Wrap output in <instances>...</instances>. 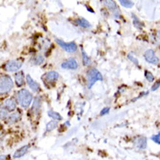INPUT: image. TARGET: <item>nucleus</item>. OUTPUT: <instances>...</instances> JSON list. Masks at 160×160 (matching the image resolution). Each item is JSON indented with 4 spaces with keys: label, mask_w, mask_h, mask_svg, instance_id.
Masks as SVG:
<instances>
[{
    "label": "nucleus",
    "mask_w": 160,
    "mask_h": 160,
    "mask_svg": "<svg viewBox=\"0 0 160 160\" xmlns=\"http://www.w3.org/2000/svg\"><path fill=\"white\" fill-rule=\"evenodd\" d=\"M61 68L63 69L75 70L78 68V63L74 59H69V60L61 63Z\"/></svg>",
    "instance_id": "obj_8"
},
{
    "label": "nucleus",
    "mask_w": 160,
    "mask_h": 160,
    "mask_svg": "<svg viewBox=\"0 0 160 160\" xmlns=\"http://www.w3.org/2000/svg\"><path fill=\"white\" fill-rule=\"evenodd\" d=\"M2 105L8 110L9 112L10 111H14L16 109V108H17V103H16V102L12 98H9V99L5 100L4 102V103L2 104Z\"/></svg>",
    "instance_id": "obj_9"
},
{
    "label": "nucleus",
    "mask_w": 160,
    "mask_h": 160,
    "mask_svg": "<svg viewBox=\"0 0 160 160\" xmlns=\"http://www.w3.org/2000/svg\"><path fill=\"white\" fill-rule=\"evenodd\" d=\"M26 82H27L28 86L30 87L31 89L33 91V92H39V89H40L39 88V83H37L35 81H33V79L32 78L29 74L26 75Z\"/></svg>",
    "instance_id": "obj_10"
},
{
    "label": "nucleus",
    "mask_w": 160,
    "mask_h": 160,
    "mask_svg": "<svg viewBox=\"0 0 160 160\" xmlns=\"http://www.w3.org/2000/svg\"><path fill=\"white\" fill-rule=\"evenodd\" d=\"M21 117V114L19 111H16V112L12 113V115H9L8 117L6 118V122L8 124H12V123H15L17 122Z\"/></svg>",
    "instance_id": "obj_13"
},
{
    "label": "nucleus",
    "mask_w": 160,
    "mask_h": 160,
    "mask_svg": "<svg viewBox=\"0 0 160 160\" xmlns=\"http://www.w3.org/2000/svg\"><path fill=\"white\" fill-rule=\"evenodd\" d=\"M109 112V108H104L102 111H101V113H100V115L101 116H104V115H106V114H108V113Z\"/></svg>",
    "instance_id": "obj_28"
},
{
    "label": "nucleus",
    "mask_w": 160,
    "mask_h": 160,
    "mask_svg": "<svg viewBox=\"0 0 160 160\" xmlns=\"http://www.w3.org/2000/svg\"><path fill=\"white\" fill-rule=\"evenodd\" d=\"M136 147L139 149V150H143L145 149L147 146V139L146 138H143V137H140L136 139V141L134 142Z\"/></svg>",
    "instance_id": "obj_11"
},
{
    "label": "nucleus",
    "mask_w": 160,
    "mask_h": 160,
    "mask_svg": "<svg viewBox=\"0 0 160 160\" xmlns=\"http://www.w3.org/2000/svg\"><path fill=\"white\" fill-rule=\"evenodd\" d=\"M128 59H129L130 61H132V62H133V63H134L135 65L137 66V67H138L139 62H138V59H136V58L132 56L131 54H129V55H128Z\"/></svg>",
    "instance_id": "obj_26"
},
{
    "label": "nucleus",
    "mask_w": 160,
    "mask_h": 160,
    "mask_svg": "<svg viewBox=\"0 0 160 160\" xmlns=\"http://www.w3.org/2000/svg\"><path fill=\"white\" fill-rule=\"evenodd\" d=\"M58 126V122L57 120H52V121L49 122L47 124V131H51V130H54Z\"/></svg>",
    "instance_id": "obj_22"
},
{
    "label": "nucleus",
    "mask_w": 160,
    "mask_h": 160,
    "mask_svg": "<svg viewBox=\"0 0 160 160\" xmlns=\"http://www.w3.org/2000/svg\"><path fill=\"white\" fill-rule=\"evenodd\" d=\"M82 61H83V65L84 66H88L90 64V60H89V58L88 57V55L86 54V52H84L83 50H82Z\"/></svg>",
    "instance_id": "obj_24"
},
{
    "label": "nucleus",
    "mask_w": 160,
    "mask_h": 160,
    "mask_svg": "<svg viewBox=\"0 0 160 160\" xmlns=\"http://www.w3.org/2000/svg\"><path fill=\"white\" fill-rule=\"evenodd\" d=\"M88 77V88H91L95 82L98 81H102V76L99 71L95 68H90L87 72Z\"/></svg>",
    "instance_id": "obj_3"
},
{
    "label": "nucleus",
    "mask_w": 160,
    "mask_h": 160,
    "mask_svg": "<svg viewBox=\"0 0 160 160\" xmlns=\"http://www.w3.org/2000/svg\"><path fill=\"white\" fill-rule=\"evenodd\" d=\"M58 78H59V74L55 71H50V72H48L45 74V76H44L46 82H55Z\"/></svg>",
    "instance_id": "obj_12"
},
{
    "label": "nucleus",
    "mask_w": 160,
    "mask_h": 160,
    "mask_svg": "<svg viewBox=\"0 0 160 160\" xmlns=\"http://www.w3.org/2000/svg\"><path fill=\"white\" fill-rule=\"evenodd\" d=\"M159 84H160L159 82H155V84H154V85L152 86V91L157 90V89H158V88H159Z\"/></svg>",
    "instance_id": "obj_29"
},
{
    "label": "nucleus",
    "mask_w": 160,
    "mask_h": 160,
    "mask_svg": "<svg viewBox=\"0 0 160 160\" xmlns=\"http://www.w3.org/2000/svg\"><path fill=\"white\" fill-rule=\"evenodd\" d=\"M44 57L41 55V54H37V55H35L32 60H31V62L33 64V65H41L42 63L44 62Z\"/></svg>",
    "instance_id": "obj_17"
},
{
    "label": "nucleus",
    "mask_w": 160,
    "mask_h": 160,
    "mask_svg": "<svg viewBox=\"0 0 160 160\" xmlns=\"http://www.w3.org/2000/svg\"><path fill=\"white\" fill-rule=\"evenodd\" d=\"M119 2L123 7H126V8H131L134 5L131 0H119Z\"/></svg>",
    "instance_id": "obj_23"
},
{
    "label": "nucleus",
    "mask_w": 160,
    "mask_h": 160,
    "mask_svg": "<svg viewBox=\"0 0 160 160\" xmlns=\"http://www.w3.org/2000/svg\"><path fill=\"white\" fill-rule=\"evenodd\" d=\"M144 76H145V78L147 79L148 82H152L154 81V76H153V74H152L150 71L145 70V71H144Z\"/></svg>",
    "instance_id": "obj_25"
},
{
    "label": "nucleus",
    "mask_w": 160,
    "mask_h": 160,
    "mask_svg": "<svg viewBox=\"0 0 160 160\" xmlns=\"http://www.w3.org/2000/svg\"><path fill=\"white\" fill-rule=\"evenodd\" d=\"M29 145H25V146H23L20 149H18L17 150L15 153L13 154V158H15V159H17V158H20L23 156H25V154H26V152H28V150H29Z\"/></svg>",
    "instance_id": "obj_14"
},
{
    "label": "nucleus",
    "mask_w": 160,
    "mask_h": 160,
    "mask_svg": "<svg viewBox=\"0 0 160 160\" xmlns=\"http://www.w3.org/2000/svg\"><path fill=\"white\" fill-rule=\"evenodd\" d=\"M143 57H144L145 61H147V62H149V63H151V64L157 65V64H158V62H159L158 58L156 56L155 52H154L152 49H149V50H147L146 52H144Z\"/></svg>",
    "instance_id": "obj_7"
},
{
    "label": "nucleus",
    "mask_w": 160,
    "mask_h": 160,
    "mask_svg": "<svg viewBox=\"0 0 160 160\" xmlns=\"http://www.w3.org/2000/svg\"><path fill=\"white\" fill-rule=\"evenodd\" d=\"M101 2L102 3V4L106 8L109 10V11H111L114 13L115 17L122 18L121 15H120V12L117 8V4H116V2L114 0H101Z\"/></svg>",
    "instance_id": "obj_5"
},
{
    "label": "nucleus",
    "mask_w": 160,
    "mask_h": 160,
    "mask_svg": "<svg viewBox=\"0 0 160 160\" xmlns=\"http://www.w3.org/2000/svg\"><path fill=\"white\" fill-rule=\"evenodd\" d=\"M22 65H23V61L13 60V61H7L3 68L6 72H16V71L21 68Z\"/></svg>",
    "instance_id": "obj_4"
},
{
    "label": "nucleus",
    "mask_w": 160,
    "mask_h": 160,
    "mask_svg": "<svg viewBox=\"0 0 160 160\" xmlns=\"http://www.w3.org/2000/svg\"><path fill=\"white\" fill-rule=\"evenodd\" d=\"M8 116L9 111L1 104L0 105V119L1 120H6V118L8 117Z\"/></svg>",
    "instance_id": "obj_19"
},
{
    "label": "nucleus",
    "mask_w": 160,
    "mask_h": 160,
    "mask_svg": "<svg viewBox=\"0 0 160 160\" xmlns=\"http://www.w3.org/2000/svg\"><path fill=\"white\" fill-rule=\"evenodd\" d=\"M5 158H6V156H3V155H2V156H0V159H5Z\"/></svg>",
    "instance_id": "obj_30"
},
{
    "label": "nucleus",
    "mask_w": 160,
    "mask_h": 160,
    "mask_svg": "<svg viewBox=\"0 0 160 160\" xmlns=\"http://www.w3.org/2000/svg\"><path fill=\"white\" fill-rule=\"evenodd\" d=\"M40 106H41V99H40L39 96H37V97L35 98L33 103H32V111L35 113L39 112Z\"/></svg>",
    "instance_id": "obj_18"
},
{
    "label": "nucleus",
    "mask_w": 160,
    "mask_h": 160,
    "mask_svg": "<svg viewBox=\"0 0 160 160\" xmlns=\"http://www.w3.org/2000/svg\"><path fill=\"white\" fill-rule=\"evenodd\" d=\"M15 82L18 87H21L24 85V73L23 72H18L15 75Z\"/></svg>",
    "instance_id": "obj_16"
},
{
    "label": "nucleus",
    "mask_w": 160,
    "mask_h": 160,
    "mask_svg": "<svg viewBox=\"0 0 160 160\" xmlns=\"http://www.w3.org/2000/svg\"><path fill=\"white\" fill-rule=\"evenodd\" d=\"M132 16H133V24H134V26L137 28V29L141 30V29L143 27V24L139 20L138 18V17H136V16H135L134 14H133Z\"/></svg>",
    "instance_id": "obj_21"
},
{
    "label": "nucleus",
    "mask_w": 160,
    "mask_h": 160,
    "mask_svg": "<svg viewBox=\"0 0 160 160\" xmlns=\"http://www.w3.org/2000/svg\"><path fill=\"white\" fill-rule=\"evenodd\" d=\"M74 23L77 25V26H81V27H83V28H89L91 27V25L89 22L88 21L87 19L83 18H80L78 19H76Z\"/></svg>",
    "instance_id": "obj_15"
},
{
    "label": "nucleus",
    "mask_w": 160,
    "mask_h": 160,
    "mask_svg": "<svg viewBox=\"0 0 160 160\" xmlns=\"http://www.w3.org/2000/svg\"><path fill=\"white\" fill-rule=\"evenodd\" d=\"M56 43L61 47L63 50H65L68 52H74L77 51V46L74 42H69V43H66L64 41H62L61 39H56Z\"/></svg>",
    "instance_id": "obj_6"
},
{
    "label": "nucleus",
    "mask_w": 160,
    "mask_h": 160,
    "mask_svg": "<svg viewBox=\"0 0 160 160\" xmlns=\"http://www.w3.org/2000/svg\"><path fill=\"white\" fill-rule=\"evenodd\" d=\"M160 133L158 132V135H156V136H153V137H152V140H153L154 142L156 143H158V144H160Z\"/></svg>",
    "instance_id": "obj_27"
},
{
    "label": "nucleus",
    "mask_w": 160,
    "mask_h": 160,
    "mask_svg": "<svg viewBox=\"0 0 160 160\" xmlns=\"http://www.w3.org/2000/svg\"><path fill=\"white\" fill-rule=\"evenodd\" d=\"M48 117L52 118L53 120H57V121H61V120H62V117H61L59 113L55 112V111L49 110V111L48 112Z\"/></svg>",
    "instance_id": "obj_20"
},
{
    "label": "nucleus",
    "mask_w": 160,
    "mask_h": 160,
    "mask_svg": "<svg viewBox=\"0 0 160 160\" xmlns=\"http://www.w3.org/2000/svg\"><path fill=\"white\" fill-rule=\"evenodd\" d=\"M17 101L22 108H27L32 102V95L27 89L23 88L17 93Z\"/></svg>",
    "instance_id": "obj_1"
},
{
    "label": "nucleus",
    "mask_w": 160,
    "mask_h": 160,
    "mask_svg": "<svg viewBox=\"0 0 160 160\" xmlns=\"http://www.w3.org/2000/svg\"><path fill=\"white\" fill-rule=\"evenodd\" d=\"M13 82L8 75L0 76V95L8 94L12 89Z\"/></svg>",
    "instance_id": "obj_2"
}]
</instances>
